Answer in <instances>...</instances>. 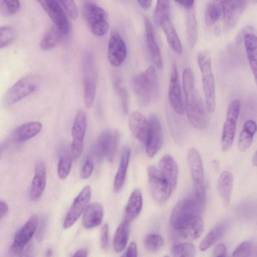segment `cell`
Instances as JSON below:
<instances>
[{
  "label": "cell",
  "mask_w": 257,
  "mask_h": 257,
  "mask_svg": "<svg viewBox=\"0 0 257 257\" xmlns=\"http://www.w3.org/2000/svg\"><path fill=\"white\" fill-rule=\"evenodd\" d=\"M126 47L121 36L113 32L109 40L108 45V59L111 65L120 66L124 61L126 56Z\"/></svg>",
  "instance_id": "ac0fdd59"
},
{
  "label": "cell",
  "mask_w": 257,
  "mask_h": 257,
  "mask_svg": "<svg viewBox=\"0 0 257 257\" xmlns=\"http://www.w3.org/2000/svg\"><path fill=\"white\" fill-rule=\"evenodd\" d=\"M187 10L186 19L187 40L189 47L193 49L197 38V22L194 9L192 7Z\"/></svg>",
  "instance_id": "e575fe53"
},
{
  "label": "cell",
  "mask_w": 257,
  "mask_h": 257,
  "mask_svg": "<svg viewBox=\"0 0 257 257\" xmlns=\"http://www.w3.org/2000/svg\"><path fill=\"white\" fill-rule=\"evenodd\" d=\"M222 11V7L218 3L210 2L206 7L205 13V22L208 26L216 23L220 18Z\"/></svg>",
  "instance_id": "8d00e7d4"
},
{
  "label": "cell",
  "mask_w": 257,
  "mask_h": 257,
  "mask_svg": "<svg viewBox=\"0 0 257 257\" xmlns=\"http://www.w3.org/2000/svg\"><path fill=\"white\" fill-rule=\"evenodd\" d=\"M253 250L251 242L245 241L240 243L232 253L233 256L247 257L250 256Z\"/></svg>",
  "instance_id": "f6af8a7d"
},
{
  "label": "cell",
  "mask_w": 257,
  "mask_h": 257,
  "mask_svg": "<svg viewBox=\"0 0 257 257\" xmlns=\"http://www.w3.org/2000/svg\"><path fill=\"white\" fill-rule=\"evenodd\" d=\"M164 142L162 127L158 116L151 115L148 120V130L145 143L146 151L150 158L154 157L161 148Z\"/></svg>",
  "instance_id": "8fae6325"
},
{
  "label": "cell",
  "mask_w": 257,
  "mask_h": 257,
  "mask_svg": "<svg viewBox=\"0 0 257 257\" xmlns=\"http://www.w3.org/2000/svg\"><path fill=\"white\" fill-rule=\"evenodd\" d=\"M236 120V119L226 117L221 137V148L224 152L228 151L232 145L235 137Z\"/></svg>",
  "instance_id": "d6a6232c"
},
{
  "label": "cell",
  "mask_w": 257,
  "mask_h": 257,
  "mask_svg": "<svg viewBox=\"0 0 257 257\" xmlns=\"http://www.w3.org/2000/svg\"><path fill=\"white\" fill-rule=\"evenodd\" d=\"M130 129L133 136L145 144L148 130V120L141 112L134 111L128 120Z\"/></svg>",
  "instance_id": "7402d4cb"
},
{
  "label": "cell",
  "mask_w": 257,
  "mask_h": 257,
  "mask_svg": "<svg viewBox=\"0 0 257 257\" xmlns=\"http://www.w3.org/2000/svg\"><path fill=\"white\" fill-rule=\"evenodd\" d=\"M257 155H256V152H255L253 156L252 159V163L253 165L256 166V162H257Z\"/></svg>",
  "instance_id": "680465c9"
},
{
  "label": "cell",
  "mask_w": 257,
  "mask_h": 257,
  "mask_svg": "<svg viewBox=\"0 0 257 257\" xmlns=\"http://www.w3.org/2000/svg\"><path fill=\"white\" fill-rule=\"evenodd\" d=\"M187 161L193 182L196 197L201 204L204 202L205 191L203 163L198 151L190 148L187 153Z\"/></svg>",
  "instance_id": "277c9868"
},
{
  "label": "cell",
  "mask_w": 257,
  "mask_h": 257,
  "mask_svg": "<svg viewBox=\"0 0 257 257\" xmlns=\"http://www.w3.org/2000/svg\"><path fill=\"white\" fill-rule=\"evenodd\" d=\"M84 16L91 33L98 37L105 35L108 30V15L102 8L93 4H86Z\"/></svg>",
  "instance_id": "52a82bcc"
},
{
  "label": "cell",
  "mask_w": 257,
  "mask_h": 257,
  "mask_svg": "<svg viewBox=\"0 0 257 257\" xmlns=\"http://www.w3.org/2000/svg\"><path fill=\"white\" fill-rule=\"evenodd\" d=\"M147 41L152 59L155 66L160 70L163 68L161 53L156 40L152 24L148 17L144 19Z\"/></svg>",
  "instance_id": "44dd1931"
},
{
  "label": "cell",
  "mask_w": 257,
  "mask_h": 257,
  "mask_svg": "<svg viewBox=\"0 0 257 257\" xmlns=\"http://www.w3.org/2000/svg\"><path fill=\"white\" fill-rule=\"evenodd\" d=\"M243 40L244 41V44L247 54L248 61L254 76V77L256 80V72H257V65H256V55H257V41L255 35L252 33H250L246 34Z\"/></svg>",
  "instance_id": "83f0119b"
},
{
  "label": "cell",
  "mask_w": 257,
  "mask_h": 257,
  "mask_svg": "<svg viewBox=\"0 0 257 257\" xmlns=\"http://www.w3.org/2000/svg\"><path fill=\"white\" fill-rule=\"evenodd\" d=\"M130 221L125 219L117 227L113 241L115 252H121L125 247L130 231Z\"/></svg>",
  "instance_id": "f546056e"
},
{
  "label": "cell",
  "mask_w": 257,
  "mask_h": 257,
  "mask_svg": "<svg viewBox=\"0 0 257 257\" xmlns=\"http://www.w3.org/2000/svg\"><path fill=\"white\" fill-rule=\"evenodd\" d=\"M213 166L215 170H218L219 168V163L216 160H213Z\"/></svg>",
  "instance_id": "91938a15"
},
{
  "label": "cell",
  "mask_w": 257,
  "mask_h": 257,
  "mask_svg": "<svg viewBox=\"0 0 257 257\" xmlns=\"http://www.w3.org/2000/svg\"><path fill=\"white\" fill-rule=\"evenodd\" d=\"M65 35L55 25H53L45 34L40 43L42 50L47 51L57 45Z\"/></svg>",
  "instance_id": "1f68e13d"
},
{
  "label": "cell",
  "mask_w": 257,
  "mask_h": 257,
  "mask_svg": "<svg viewBox=\"0 0 257 257\" xmlns=\"http://www.w3.org/2000/svg\"><path fill=\"white\" fill-rule=\"evenodd\" d=\"M133 84L139 102L145 106L149 105L159 90V80L154 67L151 66L135 76Z\"/></svg>",
  "instance_id": "7a4b0ae2"
},
{
  "label": "cell",
  "mask_w": 257,
  "mask_h": 257,
  "mask_svg": "<svg viewBox=\"0 0 257 257\" xmlns=\"http://www.w3.org/2000/svg\"><path fill=\"white\" fill-rule=\"evenodd\" d=\"M197 62L202 74L206 107L209 113H213L215 108V84L209 52L206 50L200 51L197 56Z\"/></svg>",
  "instance_id": "3957f363"
},
{
  "label": "cell",
  "mask_w": 257,
  "mask_h": 257,
  "mask_svg": "<svg viewBox=\"0 0 257 257\" xmlns=\"http://www.w3.org/2000/svg\"><path fill=\"white\" fill-rule=\"evenodd\" d=\"M182 82L187 118L195 128L204 130L208 125V116L203 102L196 93L193 73L189 68H186L183 72Z\"/></svg>",
  "instance_id": "6da1fadb"
},
{
  "label": "cell",
  "mask_w": 257,
  "mask_h": 257,
  "mask_svg": "<svg viewBox=\"0 0 257 257\" xmlns=\"http://www.w3.org/2000/svg\"><path fill=\"white\" fill-rule=\"evenodd\" d=\"M114 86L117 92L122 108L124 114H127L129 107V98L128 93L121 85V81L118 79L115 80Z\"/></svg>",
  "instance_id": "b9f144b4"
},
{
  "label": "cell",
  "mask_w": 257,
  "mask_h": 257,
  "mask_svg": "<svg viewBox=\"0 0 257 257\" xmlns=\"http://www.w3.org/2000/svg\"><path fill=\"white\" fill-rule=\"evenodd\" d=\"M15 37V31L13 28L9 26L0 27V48L11 43Z\"/></svg>",
  "instance_id": "ee69618b"
},
{
  "label": "cell",
  "mask_w": 257,
  "mask_h": 257,
  "mask_svg": "<svg viewBox=\"0 0 257 257\" xmlns=\"http://www.w3.org/2000/svg\"><path fill=\"white\" fill-rule=\"evenodd\" d=\"M256 131L255 121L248 120L245 122L238 139V147L240 151L245 152L249 148Z\"/></svg>",
  "instance_id": "f1b7e54d"
},
{
  "label": "cell",
  "mask_w": 257,
  "mask_h": 257,
  "mask_svg": "<svg viewBox=\"0 0 257 257\" xmlns=\"http://www.w3.org/2000/svg\"><path fill=\"white\" fill-rule=\"evenodd\" d=\"M103 209L98 202H92L88 205L84 210L82 218V224L87 229L99 225L102 220Z\"/></svg>",
  "instance_id": "cb8c5ba5"
},
{
  "label": "cell",
  "mask_w": 257,
  "mask_h": 257,
  "mask_svg": "<svg viewBox=\"0 0 257 257\" xmlns=\"http://www.w3.org/2000/svg\"><path fill=\"white\" fill-rule=\"evenodd\" d=\"M226 253V247L223 243L217 245L213 251V256L214 257L224 256Z\"/></svg>",
  "instance_id": "f907efd6"
},
{
  "label": "cell",
  "mask_w": 257,
  "mask_h": 257,
  "mask_svg": "<svg viewBox=\"0 0 257 257\" xmlns=\"http://www.w3.org/2000/svg\"><path fill=\"white\" fill-rule=\"evenodd\" d=\"M39 82V79L34 76L22 78L5 93L3 103L9 106L18 102L35 91Z\"/></svg>",
  "instance_id": "5b68a950"
},
{
  "label": "cell",
  "mask_w": 257,
  "mask_h": 257,
  "mask_svg": "<svg viewBox=\"0 0 257 257\" xmlns=\"http://www.w3.org/2000/svg\"><path fill=\"white\" fill-rule=\"evenodd\" d=\"M158 169L161 175L174 191L178 177V168L174 159L170 155H164L159 161Z\"/></svg>",
  "instance_id": "d6986e66"
},
{
  "label": "cell",
  "mask_w": 257,
  "mask_h": 257,
  "mask_svg": "<svg viewBox=\"0 0 257 257\" xmlns=\"http://www.w3.org/2000/svg\"><path fill=\"white\" fill-rule=\"evenodd\" d=\"M204 229V222L200 215L196 216L184 223L176 231L184 239L194 240L199 238Z\"/></svg>",
  "instance_id": "603a6c76"
},
{
  "label": "cell",
  "mask_w": 257,
  "mask_h": 257,
  "mask_svg": "<svg viewBox=\"0 0 257 257\" xmlns=\"http://www.w3.org/2000/svg\"><path fill=\"white\" fill-rule=\"evenodd\" d=\"M201 204L197 200L184 199L175 206L171 213L170 223L176 231L193 217L200 215Z\"/></svg>",
  "instance_id": "8992f818"
},
{
  "label": "cell",
  "mask_w": 257,
  "mask_h": 257,
  "mask_svg": "<svg viewBox=\"0 0 257 257\" xmlns=\"http://www.w3.org/2000/svg\"><path fill=\"white\" fill-rule=\"evenodd\" d=\"M221 4L224 27L227 30H231L236 25L247 4L244 0H231Z\"/></svg>",
  "instance_id": "2e32d148"
},
{
  "label": "cell",
  "mask_w": 257,
  "mask_h": 257,
  "mask_svg": "<svg viewBox=\"0 0 257 257\" xmlns=\"http://www.w3.org/2000/svg\"><path fill=\"white\" fill-rule=\"evenodd\" d=\"M9 206L4 201H0V219L4 217L8 213Z\"/></svg>",
  "instance_id": "f5cc1de1"
},
{
  "label": "cell",
  "mask_w": 257,
  "mask_h": 257,
  "mask_svg": "<svg viewBox=\"0 0 257 257\" xmlns=\"http://www.w3.org/2000/svg\"><path fill=\"white\" fill-rule=\"evenodd\" d=\"M86 125L85 113L83 110H79L76 114L72 127L73 140L71 149L74 160L79 158L82 154Z\"/></svg>",
  "instance_id": "4fadbf2b"
},
{
  "label": "cell",
  "mask_w": 257,
  "mask_h": 257,
  "mask_svg": "<svg viewBox=\"0 0 257 257\" xmlns=\"http://www.w3.org/2000/svg\"><path fill=\"white\" fill-rule=\"evenodd\" d=\"M88 255V251L85 248H81L75 252L73 256H86Z\"/></svg>",
  "instance_id": "6f0895ef"
},
{
  "label": "cell",
  "mask_w": 257,
  "mask_h": 257,
  "mask_svg": "<svg viewBox=\"0 0 257 257\" xmlns=\"http://www.w3.org/2000/svg\"><path fill=\"white\" fill-rule=\"evenodd\" d=\"M169 100L171 107L179 115L184 113V104L182 98L176 65L172 64L170 79L169 85Z\"/></svg>",
  "instance_id": "e0dca14e"
},
{
  "label": "cell",
  "mask_w": 257,
  "mask_h": 257,
  "mask_svg": "<svg viewBox=\"0 0 257 257\" xmlns=\"http://www.w3.org/2000/svg\"><path fill=\"white\" fill-rule=\"evenodd\" d=\"M130 154V148L127 146L124 147L121 152L118 169L113 183V189L115 192L119 191L124 184L129 163Z\"/></svg>",
  "instance_id": "484cf974"
},
{
  "label": "cell",
  "mask_w": 257,
  "mask_h": 257,
  "mask_svg": "<svg viewBox=\"0 0 257 257\" xmlns=\"http://www.w3.org/2000/svg\"><path fill=\"white\" fill-rule=\"evenodd\" d=\"M71 158L68 154L62 155L58 161L57 173L60 179L64 180L68 176L71 168Z\"/></svg>",
  "instance_id": "ab89813d"
},
{
  "label": "cell",
  "mask_w": 257,
  "mask_h": 257,
  "mask_svg": "<svg viewBox=\"0 0 257 257\" xmlns=\"http://www.w3.org/2000/svg\"><path fill=\"white\" fill-rule=\"evenodd\" d=\"M216 1L217 2H219L220 3H221V4L222 3H225V2H228V1H230L231 0H216Z\"/></svg>",
  "instance_id": "be15d7a7"
},
{
  "label": "cell",
  "mask_w": 257,
  "mask_h": 257,
  "mask_svg": "<svg viewBox=\"0 0 257 257\" xmlns=\"http://www.w3.org/2000/svg\"><path fill=\"white\" fill-rule=\"evenodd\" d=\"M38 225L36 215H32L16 233L12 246V251L15 254L21 253L25 246L31 241Z\"/></svg>",
  "instance_id": "5bb4252c"
},
{
  "label": "cell",
  "mask_w": 257,
  "mask_h": 257,
  "mask_svg": "<svg viewBox=\"0 0 257 257\" xmlns=\"http://www.w3.org/2000/svg\"><path fill=\"white\" fill-rule=\"evenodd\" d=\"M160 26L162 27L166 36L167 42L171 48L176 53L181 54L183 50L182 46L170 18H167L163 19L161 22Z\"/></svg>",
  "instance_id": "d4e9b609"
},
{
  "label": "cell",
  "mask_w": 257,
  "mask_h": 257,
  "mask_svg": "<svg viewBox=\"0 0 257 257\" xmlns=\"http://www.w3.org/2000/svg\"><path fill=\"white\" fill-rule=\"evenodd\" d=\"M187 9L193 7L194 0H174Z\"/></svg>",
  "instance_id": "db71d44e"
},
{
  "label": "cell",
  "mask_w": 257,
  "mask_h": 257,
  "mask_svg": "<svg viewBox=\"0 0 257 257\" xmlns=\"http://www.w3.org/2000/svg\"><path fill=\"white\" fill-rule=\"evenodd\" d=\"M67 12L68 15L73 19L78 18V11L74 0H58Z\"/></svg>",
  "instance_id": "bcb514c9"
},
{
  "label": "cell",
  "mask_w": 257,
  "mask_h": 257,
  "mask_svg": "<svg viewBox=\"0 0 257 257\" xmlns=\"http://www.w3.org/2000/svg\"><path fill=\"white\" fill-rule=\"evenodd\" d=\"M51 254H52V251L51 250L49 249V250H48L47 252H46V255L47 256H50L51 255Z\"/></svg>",
  "instance_id": "6125c7cd"
},
{
  "label": "cell",
  "mask_w": 257,
  "mask_h": 257,
  "mask_svg": "<svg viewBox=\"0 0 257 257\" xmlns=\"http://www.w3.org/2000/svg\"><path fill=\"white\" fill-rule=\"evenodd\" d=\"M46 167L42 161L37 162L35 168V175L32 180L30 196L32 200H37L42 196L46 184Z\"/></svg>",
  "instance_id": "ffe728a7"
},
{
  "label": "cell",
  "mask_w": 257,
  "mask_h": 257,
  "mask_svg": "<svg viewBox=\"0 0 257 257\" xmlns=\"http://www.w3.org/2000/svg\"><path fill=\"white\" fill-rule=\"evenodd\" d=\"M251 29H252L251 28H250V27L245 28L244 29H243L242 30V31L240 32V33L238 35V39L239 40H240L241 39H243L244 36L246 34H247L248 33H250L253 32L251 31Z\"/></svg>",
  "instance_id": "9f6ffc18"
},
{
  "label": "cell",
  "mask_w": 257,
  "mask_h": 257,
  "mask_svg": "<svg viewBox=\"0 0 257 257\" xmlns=\"http://www.w3.org/2000/svg\"><path fill=\"white\" fill-rule=\"evenodd\" d=\"M82 67L84 103L86 107L89 108L94 102L97 84V73L94 60L91 56H86Z\"/></svg>",
  "instance_id": "9c48e42d"
},
{
  "label": "cell",
  "mask_w": 257,
  "mask_h": 257,
  "mask_svg": "<svg viewBox=\"0 0 257 257\" xmlns=\"http://www.w3.org/2000/svg\"><path fill=\"white\" fill-rule=\"evenodd\" d=\"M108 241V225L105 223L102 227L100 235V243L103 248L105 249L107 245Z\"/></svg>",
  "instance_id": "c3c4849f"
},
{
  "label": "cell",
  "mask_w": 257,
  "mask_h": 257,
  "mask_svg": "<svg viewBox=\"0 0 257 257\" xmlns=\"http://www.w3.org/2000/svg\"><path fill=\"white\" fill-rule=\"evenodd\" d=\"M19 0H0V11L6 16L16 14L20 9Z\"/></svg>",
  "instance_id": "7bdbcfd3"
},
{
  "label": "cell",
  "mask_w": 257,
  "mask_h": 257,
  "mask_svg": "<svg viewBox=\"0 0 257 257\" xmlns=\"http://www.w3.org/2000/svg\"><path fill=\"white\" fill-rule=\"evenodd\" d=\"M118 139L119 135L116 131L106 130L101 134L96 145V156L99 161H102L105 158L110 162L113 160Z\"/></svg>",
  "instance_id": "30bf717a"
},
{
  "label": "cell",
  "mask_w": 257,
  "mask_h": 257,
  "mask_svg": "<svg viewBox=\"0 0 257 257\" xmlns=\"http://www.w3.org/2000/svg\"><path fill=\"white\" fill-rule=\"evenodd\" d=\"M91 194V187L87 185L75 198L65 218L63 223L64 228L70 227L76 222L88 206Z\"/></svg>",
  "instance_id": "7c38bea8"
},
{
  "label": "cell",
  "mask_w": 257,
  "mask_h": 257,
  "mask_svg": "<svg viewBox=\"0 0 257 257\" xmlns=\"http://www.w3.org/2000/svg\"><path fill=\"white\" fill-rule=\"evenodd\" d=\"M226 224L223 223L215 226L202 239L199 245V249L204 251L211 246L224 234Z\"/></svg>",
  "instance_id": "d590c367"
},
{
  "label": "cell",
  "mask_w": 257,
  "mask_h": 257,
  "mask_svg": "<svg viewBox=\"0 0 257 257\" xmlns=\"http://www.w3.org/2000/svg\"><path fill=\"white\" fill-rule=\"evenodd\" d=\"M142 206L141 191L136 189L133 191L128 199L125 210L126 219L131 221L136 218L141 211Z\"/></svg>",
  "instance_id": "4316f807"
},
{
  "label": "cell",
  "mask_w": 257,
  "mask_h": 257,
  "mask_svg": "<svg viewBox=\"0 0 257 257\" xmlns=\"http://www.w3.org/2000/svg\"><path fill=\"white\" fill-rule=\"evenodd\" d=\"M93 166V163L91 159L89 158H87L81 170V177L83 179L88 178L92 173Z\"/></svg>",
  "instance_id": "7dc6e473"
},
{
  "label": "cell",
  "mask_w": 257,
  "mask_h": 257,
  "mask_svg": "<svg viewBox=\"0 0 257 257\" xmlns=\"http://www.w3.org/2000/svg\"><path fill=\"white\" fill-rule=\"evenodd\" d=\"M151 192L154 199L159 204L165 203L174 192L161 175L158 169L151 165L147 169Z\"/></svg>",
  "instance_id": "ba28073f"
},
{
  "label": "cell",
  "mask_w": 257,
  "mask_h": 257,
  "mask_svg": "<svg viewBox=\"0 0 257 257\" xmlns=\"http://www.w3.org/2000/svg\"><path fill=\"white\" fill-rule=\"evenodd\" d=\"M47 222L48 219L47 217H45L42 219L40 222L37 232V238L39 241H41L43 237L47 226Z\"/></svg>",
  "instance_id": "681fc988"
},
{
  "label": "cell",
  "mask_w": 257,
  "mask_h": 257,
  "mask_svg": "<svg viewBox=\"0 0 257 257\" xmlns=\"http://www.w3.org/2000/svg\"><path fill=\"white\" fill-rule=\"evenodd\" d=\"M174 256L193 257L195 255L196 249L190 242H183L174 246L171 249Z\"/></svg>",
  "instance_id": "f35d334b"
},
{
  "label": "cell",
  "mask_w": 257,
  "mask_h": 257,
  "mask_svg": "<svg viewBox=\"0 0 257 257\" xmlns=\"http://www.w3.org/2000/svg\"><path fill=\"white\" fill-rule=\"evenodd\" d=\"M162 237L156 233L149 234L146 237L144 245L146 249L150 252H156L163 245Z\"/></svg>",
  "instance_id": "60d3db41"
},
{
  "label": "cell",
  "mask_w": 257,
  "mask_h": 257,
  "mask_svg": "<svg viewBox=\"0 0 257 257\" xmlns=\"http://www.w3.org/2000/svg\"><path fill=\"white\" fill-rule=\"evenodd\" d=\"M140 6L145 9H149L152 4V0H137Z\"/></svg>",
  "instance_id": "11a10c76"
},
{
  "label": "cell",
  "mask_w": 257,
  "mask_h": 257,
  "mask_svg": "<svg viewBox=\"0 0 257 257\" xmlns=\"http://www.w3.org/2000/svg\"><path fill=\"white\" fill-rule=\"evenodd\" d=\"M233 183V177L230 172L224 171L219 176L217 189L220 197L226 204L230 200Z\"/></svg>",
  "instance_id": "4dcf8cb0"
},
{
  "label": "cell",
  "mask_w": 257,
  "mask_h": 257,
  "mask_svg": "<svg viewBox=\"0 0 257 257\" xmlns=\"http://www.w3.org/2000/svg\"><path fill=\"white\" fill-rule=\"evenodd\" d=\"M42 125L39 121H32L22 125L16 132V141L24 143L36 136L41 130Z\"/></svg>",
  "instance_id": "836d02e7"
},
{
  "label": "cell",
  "mask_w": 257,
  "mask_h": 257,
  "mask_svg": "<svg viewBox=\"0 0 257 257\" xmlns=\"http://www.w3.org/2000/svg\"><path fill=\"white\" fill-rule=\"evenodd\" d=\"M138 253L137 245L136 242H132L128 245L126 252L123 256H137Z\"/></svg>",
  "instance_id": "816d5d0a"
},
{
  "label": "cell",
  "mask_w": 257,
  "mask_h": 257,
  "mask_svg": "<svg viewBox=\"0 0 257 257\" xmlns=\"http://www.w3.org/2000/svg\"><path fill=\"white\" fill-rule=\"evenodd\" d=\"M247 4V5L249 4H255L256 2V0H244Z\"/></svg>",
  "instance_id": "94428289"
},
{
  "label": "cell",
  "mask_w": 257,
  "mask_h": 257,
  "mask_svg": "<svg viewBox=\"0 0 257 257\" xmlns=\"http://www.w3.org/2000/svg\"><path fill=\"white\" fill-rule=\"evenodd\" d=\"M170 12L169 0H157L154 13V19L155 23L160 25L161 22L163 19L169 18Z\"/></svg>",
  "instance_id": "74e56055"
},
{
  "label": "cell",
  "mask_w": 257,
  "mask_h": 257,
  "mask_svg": "<svg viewBox=\"0 0 257 257\" xmlns=\"http://www.w3.org/2000/svg\"><path fill=\"white\" fill-rule=\"evenodd\" d=\"M54 23L66 35L69 31L65 12L57 0H36Z\"/></svg>",
  "instance_id": "9a60e30c"
}]
</instances>
